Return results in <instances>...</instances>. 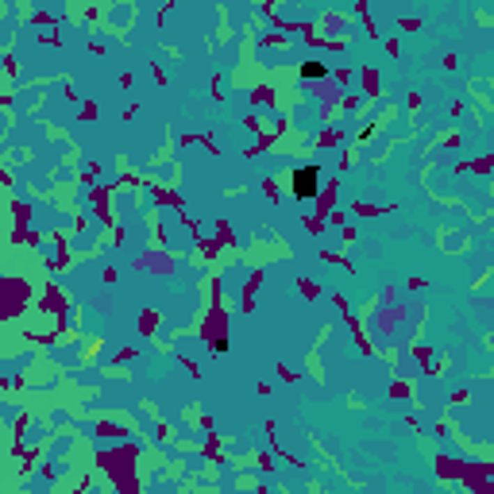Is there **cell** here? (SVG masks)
I'll list each match as a JSON object with an SVG mask.
<instances>
[{
    "label": "cell",
    "instance_id": "cell-1",
    "mask_svg": "<svg viewBox=\"0 0 494 494\" xmlns=\"http://www.w3.org/2000/svg\"><path fill=\"white\" fill-rule=\"evenodd\" d=\"M293 193H298V197H313V193H317V170H298V174H293Z\"/></svg>",
    "mask_w": 494,
    "mask_h": 494
}]
</instances>
